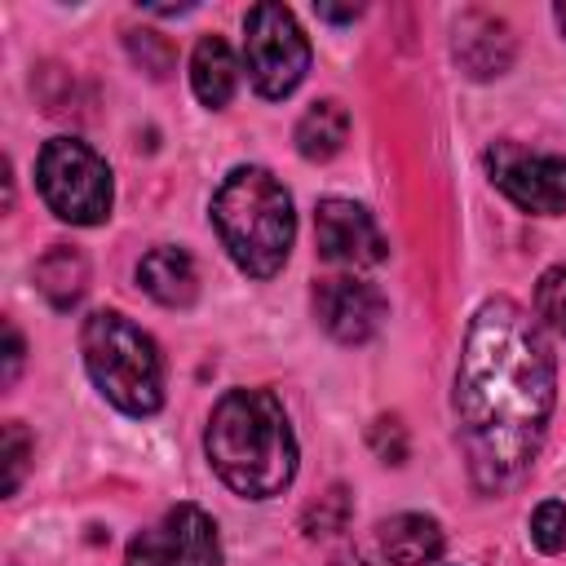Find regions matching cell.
<instances>
[{
	"mask_svg": "<svg viewBox=\"0 0 566 566\" xmlns=\"http://www.w3.org/2000/svg\"><path fill=\"white\" fill-rule=\"evenodd\" d=\"M557 402V367L535 318L509 296L486 301L464 336L455 411L478 486L513 482L539 451Z\"/></svg>",
	"mask_w": 566,
	"mask_h": 566,
	"instance_id": "6da1fadb",
	"label": "cell"
},
{
	"mask_svg": "<svg viewBox=\"0 0 566 566\" xmlns=\"http://www.w3.org/2000/svg\"><path fill=\"white\" fill-rule=\"evenodd\" d=\"M208 460L234 495L270 500L296 473V438L270 389H230L203 433Z\"/></svg>",
	"mask_w": 566,
	"mask_h": 566,
	"instance_id": "7a4b0ae2",
	"label": "cell"
},
{
	"mask_svg": "<svg viewBox=\"0 0 566 566\" xmlns=\"http://www.w3.org/2000/svg\"><path fill=\"white\" fill-rule=\"evenodd\" d=\"M212 226L243 274L270 279L283 270L296 239L292 195L265 168H234L212 195Z\"/></svg>",
	"mask_w": 566,
	"mask_h": 566,
	"instance_id": "3957f363",
	"label": "cell"
},
{
	"mask_svg": "<svg viewBox=\"0 0 566 566\" xmlns=\"http://www.w3.org/2000/svg\"><path fill=\"white\" fill-rule=\"evenodd\" d=\"M84 367L93 385L128 416H155L164 407V358L155 340L124 314L97 310L84 323Z\"/></svg>",
	"mask_w": 566,
	"mask_h": 566,
	"instance_id": "277c9868",
	"label": "cell"
},
{
	"mask_svg": "<svg viewBox=\"0 0 566 566\" xmlns=\"http://www.w3.org/2000/svg\"><path fill=\"white\" fill-rule=\"evenodd\" d=\"M35 186L53 217L71 226H97L111 212V168L97 150H88L75 137L44 142L35 159Z\"/></svg>",
	"mask_w": 566,
	"mask_h": 566,
	"instance_id": "5b68a950",
	"label": "cell"
},
{
	"mask_svg": "<svg viewBox=\"0 0 566 566\" xmlns=\"http://www.w3.org/2000/svg\"><path fill=\"white\" fill-rule=\"evenodd\" d=\"M243 62L261 97H287L310 71V40L283 4H252L243 18Z\"/></svg>",
	"mask_w": 566,
	"mask_h": 566,
	"instance_id": "8992f818",
	"label": "cell"
},
{
	"mask_svg": "<svg viewBox=\"0 0 566 566\" xmlns=\"http://www.w3.org/2000/svg\"><path fill=\"white\" fill-rule=\"evenodd\" d=\"M124 566H221L217 526L199 504H177L155 526L133 535Z\"/></svg>",
	"mask_w": 566,
	"mask_h": 566,
	"instance_id": "52a82bcc",
	"label": "cell"
},
{
	"mask_svg": "<svg viewBox=\"0 0 566 566\" xmlns=\"http://www.w3.org/2000/svg\"><path fill=\"white\" fill-rule=\"evenodd\" d=\"M486 172L522 212H566V155H539L517 142H495L486 150Z\"/></svg>",
	"mask_w": 566,
	"mask_h": 566,
	"instance_id": "ba28073f",
	"label": "cell"
},
{
	"mask_svg": "<svg viewBox=\"0 0 566 566\" xmlns=\"http://www.w3.org/2000/svg\"><path fill=\"white\" fill-rule=\"evenodd\" d=\"M314 234H318V252L336 265H349V270L380 265L389 252L380 226L354 199H323L314 212Z\"/></svg>",
	"mask_w": 566,
	"mask_h": 566,
	"instance_id": "9c48e42d",
	"label": "cell"
},
{
	"mask_svg": "<svg viewBox=\"0 0 566 566\" xmlns=\"http://www.w3.org/2000/svg\"><path fill=\"white\" fill-rule=\"evenodd\" d=\"M314 314L340 345H363L385 323V296L354 274H332L314 287Z\"/></svg>",
	"mask_w": 566,
	"mask_h": 566,
	"instance_id": "30bf717a",
	"label": "cell"
},
{
	"mask_svg": "<svg viewBox=\"0 0 566 566\" xmlns=\"http://www.w3.org/2000/svg\"><path fill=\"white\" fill-rule=\"evenodd\" d=\"M455 57H460V66H464L473 80H491V75L509 71V62H513L509 22L495 18V13L469 9V13L455 22Z\"/></svg>",
	"mask_w": 566,
	"mask_h": 566,
	"instance_id": "8fae6325",
	"label": "cell"
},
{
	"mask_svg": "<svg viewBox=\"0 0 566 566\" xmlns=\"http://www.w3.org/2000/svg\"><path fill=\"white\" fill-rule=\"evenodd\" d=\"M137 279L146 287V296H155L168 310H186L199 296V274L195 261L181 248H150L137 265Z\"/></svg>",
	"mask_w": 566,
	"mask_h": 566,
	"instance_id": "7c38bea8",
	"label": "cell"
},
{
	"mask_svg": "<svg viewBox=\"0 0 566 566\" xmlns=\"http://www.w3.org/2000/svg\"><path fill=\"white\" fill-rule=\"evenodd\" d=\"M380 548L389 566H433L442 557V526L424 513H398L380 522Z\"/></svg>",
	"mask_w": 566,
	"mask_h": 566,
	"instance_id": "4fadbf2b",
	"label": "cell"
},
{
	"mask_svg": "<svg viewBox=\"0 0 566 566\" xmlns=\"http://www.w3.org/2000/svg\"><path fill=\"white\" fill-rule=\"evenodd\" d=\"M190 88L203 106L221 111L239 88V62L221 35H203L190 53Z\"/></svg>",
	"mask_w": 566,
	"mask_h": 566,
	"instance_id": "5bb4252c",
	"label": "cell"
},
{
	"mask_svg": "<svg viewBox=\"0 0 566 566\" xmlns=\"http://www.w3.org/2000/svg\"><path fill=\"white\" fill-rule=\"evenodd\" d=\"M35 287L53 310H75L84 287H88V261L80 248L71 243H53L40 261H35Z\"/></svg>",
	"mask_w": 566,
	"mask_h": 566,
	"instance_id": "9a60e30c",
	"label": "cell"
},
{
	"mask_svg": "<svg viewBox=\"0 0 566 566\" xmlns=\"http://www.w3.org/2000/svg\"><path fill=\"white\" fill-rule=\"evenodd\" d=\"M345 137H349V111H345L340 102H332V97H327V102H314V106L301 115V124H296V150H301L305 159H314V164L340 155Z\"/></svg>",
	"mask_w": 566,
	"mask_h": 566,
	"instance_id": "2e32d148",
	"label": "cell"
},
{
	"mask_svg": "<svg viewBox=\"0 0 566 566\" xmlns=\"http://www.w3.org/2000/svg\"><path fill=\"white\" fill-rule=\"evenodd\" d=\"M535 314L557 336H566V265H553V270L539 274V283H535Z\"/></svg>",
	"mask_w": 566,
	"mask_h": 566,
	"instance_id": "e0dca14e",
	"label": "cell"
},
{
	"mask_svg": "<svg viewBox=\"0 0 566 566\" xmlns=\"http://www.w3.org/2000/svg\"><path fill=\"white\" fill-rule=\"evenodd\" d=\"M128 53L133 62H142V71H150L155 80H164L177 66V49L159 35V31H128Z\"/></svg>",
	"mask_w": 566,
	"mask_h": 566,
	"instance_id": "ac0fdd59",
	"label": "cell"
},
{
	"mask_svg": "<svg viewBox=\"0 0 566 566\" xmlns=\"http://www.w3.org/2000/svg\"><path fill=\"white\" fill-rule=\"evenodd\" d=\"M531 544L539 553H562L566 548V504L562 500H544L531 513Z\"/></svg>",
	"mask_w": 566,
	"mask_h": 566,
	"instance_id": "d6986e66",
	"label": "cell"
},
{
	"mask_svg": "<svg viewBox=\"0 0 566 566\" xmlns=\"http://www.w3.org/2000/svg\"><path fill=\"white\" fill-rule=\"evenodd\" d=\"M345 517H349V495H345V486H332L327 495H318V504L305 509V531L310 535H336L345 526Z\"/></svg>",
	"mask_w": 566,
	"mask_h": 566,
	"instance_id": "ffe728a7",
	"label": "cell"
},
{
	"mask_svg": "<svg viewBox=\"0 0 566 566\" xmlns=\"http://www.w3.org/2000/svg\"><path fill=\"white\" fill-rule=\"evenodd\" d=\"M27 451H31V442H27L22 424H18V420H9V424H4V495H13V491L22 486Z\"/></svg>",
	"mask_w": 566,
	"mask_h": 566,
	"instance_id": "44dd1931",
	"label": "cell"
},
{
	"mask_svg": "<svg viewBox=\"0 0 566 566\" xmlns=\"http://www.w3.org/2000/svg\"><path fill=\"white\" fill-rule=\"evenodd\" d=\"M371 447H376L380 460L402 464V455H407V433H402V424H398L394 416H380V420L371 424Z\"/></svg>",
	"mask_w": 566,
	"mask_h": 566,
	"instance_id": "7402d4cb",
	"label": "cell"
},
{
	"mask_svg": "<svg viewBox=\"0 0 566 566\" xmlns=\"http://www.w3.org/2000/svg\"><path fill=\"white\" fill-rule=\"evenodd\" d=\"M4 340H9V345H4V385H13V380H18V367H22V336H18L13 323L4 327Z\"/></svg>",
	"mask_w": 566,
	"mask_h": 566,
	"instance_id": "603a6c76",
	"label": "cell"
},
{
	"mask_svg": "<svg viewBox=\"0 0 566 566\" xmlns=\"http://www.w3.org/2000/svg\"><path fill=\"white\" fill-rule=\"evenodd\" d=\"M318 18H327V22H349V18H358V4H354V9H327V4H323Z\"/></svg>",
	"mask_w": 566,
	"mask_h": 566,
	"instance_id": "cb8c5ba5",
	"label": "cell"
},
{
	"mask_svg": "<svg viewBox=\"0 0 566 566\" xmlns=\"http://www.w3.org/2000/svg\"><path fill=\"white\" fill-rule=\"evenodd\" d=\"M553 13H557V27H562V31H566V4H557V9H553Z\"/></svg>",
	"mask_w": 566,
	"mask_h": 566,
	"instance_id": "d4e9b609",
	"label": "cell"
}]
</instances>
